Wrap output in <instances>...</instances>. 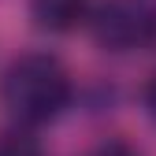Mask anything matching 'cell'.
Masks as SVG:
<instances>
[{
  "instance_id": "4",
  "label": "cell",
  "mask_w": 156,
  "mask_h": 156,
  "mask_svg": "<svg viewBox=\"0 0 156 156\" xmlns=\"http://www.w3.org/2000/svg\"><path fill=\"white\" fill-rule=\"evenodd\" d=\"M0 156H45V145L34 138V126L15 123L0 134Z\"/></svg>"
},
{
  "instance_id": "5",
  "label": "cell",
  "mask_w": 156,
  "mask_h": 156,
  "mask_svg": "<svg viewBox=\"0 0 156 156\" xmlns=\"http://www.w3.org/2000/svg\"><path fill=\"white\" fill-rule=\"evenodd\" d=\"M141 104H145V115L156 123V74L149 78V82H145V89H141Z\"/></svg>"
},
{
  "instance_id": "3",
  "label": "cell",
  "mask_w": 156,
  "mask_h": 156,
  "mask_svg": "<svg viewBox=\"0 0 156 156\" xmlns=\"http://www.w3.org/2000/svg\"><path fill=\"white\" fill-rule=\"evenodd\" d=\"M93 0H30L34 23L48 34H71L82 23H89Z\"/></svg>"
},
{
  "instance_id": "7",
  "label": "cell",
  "mask_w": 156,
  "mask_h": 156,
  "mask_svg": "<svg viewBox=\"0 0 156 156\" xmlns=\"http://www.w3.org/2000/svg\"><path fill=\"white\" fill-rule=\"evenodd\" d=\"M149 4H152V8H156V0H149Z\"/></svg>"
},
{
  "instance_id": "1",
  "label": "cell",
  "mask_w": 156,
  "mask_h": 156,
  "mask_svg": "<svg viewBox=\"0 0 156 156\" xmlns=\"http://www.w3.org/2000/svg\"><path fill=\"white\" fill-rule=\"evenodd\" d=\"M74 97L67 67L48 52H23L0 74V104L23 126L52 123Z\"/></svg>"
},
{
  "instance_id": "2",
  "label": "cell",
  "mask_w": 156,
  "mask_h": 156,
  "mask_svg": "<svg viewBox=\"0 0 156 156\" xmlns=\"http://www.w3.org/2000/svg\"><path fill=\"white\" fill-rule=\"evenodd\" d=\"M89 30L104 52H138L156 41V8L149 0H104L93 4Z\"/></svg>"
},
{
  "instance_id": "6",
  "label": "cell",
  "mask_w": 156,
  "mask_h": 156,
  "mask_svg": "<svg viewBox=\"0 0 156 156\" xmlns=\"http://www.w3.org/2000/svg\"><path fill=\"white\" fill-rule=\"evenodd\" d=\"M93 156H138L126 141H104L101 149H93Z\"/></svg>"
}]
</instances>
